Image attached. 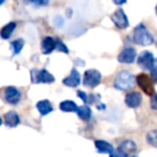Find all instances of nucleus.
Segmentation results:
<instances>
[{"mask_svg":"<svg viewBox=\"0 0 157 157\" xmlns=\"http://www.w3.org/2000/svg\"><path fill=\"white\" fill-rule=\"evenodd\" d=\"M136 78L131 72L127 70H123L116 75L114 80V87L118 90H129L135 86Z\"/></svg>","mask_w":157,"mask_h":157,"instance_id":"nucleus-1","label":"nucleus"},{"mask_svg":"<svg viewBox=\"0 0 157 157\" xmlns=\"http://www.w3.org/2000/svg\"><path fill=\"white\" fill-rule=\"evenodd\" d=\"M133 41L137 44L147 46L154 42V38L143 24H139L133 29Z\"/></svg>","mask_w":157,"mask_h":157,"instance_id":"nucleus-2","label":"nucleus"},{"mask_svg":"<svg viewBox=\"0 0 157 157\" xmlns=\"http://www.w3.org/2000/svg\"><path fill=\"white\" fill-rule=\"evenodd\" d=\"M31 82L33 83H53L55 81V78L53 74H51L48 70L45 69H33L30 71Z\"/></svg>","mask_w":157,"mask_h":157,"instance_id":"nucleus-3","label":"nucleus"},{"mask_svg":"<svg viewBox=\"0 0 157 157\" xmlns=\"http://www.w3.org/2000/svg\"><path fill=\"white\" fill-rule=\"evenodd\" d=\"M136 82L139 87L143 90L144 94L152 97L154 95V85H153L152 78L145 73H139L136 78Z\"/></svg>","mask_w":157,"mask_h":157,"instance_id":"nucleus-4","label":"nucleus"},{"mask_svg":"<svg viewBox=\"0 0 157 157\" xmlns=\"http://www.w3.org/2000/svg\"><path fill=\"white\" fill-rule=\"evenodd\" d=\"M136 151H137V144L132 140H124L121 142L117 150L114 153L117 157H129L135 154Z\"/></svg>","mask_w":157,"mask_h":157,"instance_id":"nucleus-5","label":"nucleus"},{"mask_svg":"<svg viewBox=\"0 0 157 157\" xmlns=\"http://www.w3.org/2000/svg\"><path fill=\"white\" fill-rule=\"evenodd\" d=\"M101 73L98 70L95 69H90L86 70L84 73V78H83V84L87 87L94 88L96 86H98V84L101 82Z\"/></svg>","mask_w":157,"mask_h":157,"instance_id":"nucleus-6","label":"nucleus"},{"mask_svg":"<svg viewBox=\"0 0 157 157\" xmlns=\"http://www.w3.org/2000/svg\"><path fill=\"white\" fill-rule=\"evenodd\" d=\"M21 97H22L21 92L14 86H8L3 90V98L8 103L17 105L21 100Z\"/></svg>","mask_w":157,"mask_h":157,"instance_id":"nucleus-7","label":"nucleus"},{"mask_svg":"<svg viewBox=\"0 0 157 157\" xmlns=\"http://www.w3.org/2000/svg\"><path fill=\"white\" fill-rule=\"evenodd\" d=\"M111 20H112V22L114 23V25L120 29H125L129 26V22H128V18H127V15L122 9L116 10V11L112 14Z\"/></svg>","mask_w":157,"mask_h":157,"instance_id":"nucleus-8","label":"nucleus"},{"mask_svg":"<svg viewBox=\"0 0 157 157\" xmlns=\"http://www.w3.org/2000/svg\"><path fill=\"white\" fill-rule=\"evenodd\" d=\"M154 56L150 51H143L138 57V65L143 69L150 70L154 63Z\"/></svg>","mask_w":157,"mask_h":157,"instance_id":"nucleus-9","label":"nucleus"},{"mask_svg":"<svg viewBox=\"0 0 157 157\" xmlns=\"http://www.w3.org/2000/svg\"><path fill=\"white\" fill-rule=\"evenodd\" d=\"M137 52L133 48H125L118 55L117 60L121 63H132L136 60Z\"/></svg>","mask_w":157,"mask_h":157,"instance_id":"nucleus-10","label":"nucleus"},{"mask_svg":"<svg viewBox=\"0 0 157 157\" xmlns=\"http://www.w3.org/2000/svg\"><path fill=\"white\" fill-rule=\"evenodd\" d=\"M142 102V97L139 92H131L128 93L125 97V103L129 108H138Z\"/></svg>","mask_w":157,"mask_h":157,"instance_id":"nucleus-11","label":"nucleus"},{"mask_svg":"<svg viewBox=\"0 0 157 157\" xmlns=\"http://www.w3.org/2000/svg\"><path fill=\"white\" fill-rule=\"evenodd\" d=\"M80 82H81V76L76 69H72L69 75L63 80V83L69 87H76L80 84Z\"/></svg>","mask_w":157,"mask_h":157,"instance_id":"nucleus-12","label":"nucleus"},{"mask_svg":"<svg viewBox=\"0 0 157 157\" xmlns=\"http://www.w3.org/2000/svg\"><path fill=\"white\" fill-rule=\"evenodd\" d=\"M56 48V41L52 37H45L42 40L41 50L43 54H51Z\"/></svg>","mask_w":157,"mask_h":157,"instance_id":"nucleus-13","label":"nucleus"},{"mask_svg":"<svg viewBox=\"0 0 157 157\" xmlns=\"http://www.w3.org/2000/svg\"><path fill=\"white\" fill-rule=\"evenodd\" d=\"M21 122V118L15 111H9L5 114V123L8 127H16Z\"/></svg>","mask_w":157,"mask_h":157,"instance_id":"nucleus-14","label":"nucleus"},{"mask_svg":"<svg viewBox=\"0 0 157 157\" xmlns=\"http://www.w3.org/2000/svg\"><path fill=\"white\" fill-rule=\"evenodd\" d=\"M95 146H96L97 152L99 153H107V154L110 155L114 153V147L112 146V144H110L107 141H103V140H96Z\"/></svg>","mask_w":157,"mask_h":157,"instance_id":"nucleus-15","label":"nucleus"},{"mask_svg":"<svg viewBox=\"0 0 157 157\" xmlns=\"http://www.w3.org/2000/svg\"><path fill=\"white\" fill-rule=\"evenodd\" d=\"M37 109L41 115H48L53 111V105L48 100H40L37 103Z\"/></svg>","mask_w":157,"mask_h":157,"instance_id":"nucleus-16","label":"nucleus"},{"mask_svg":"<svg viewBox=\"0 0 157 157\" xmlns=\"http://www.w3.org/2000/svg\"><path fill=\"white\" fill-rule=\"evenodd\" d=\"M15 27H16V23H14V22H10V23H8L7 25H5V26L1 28V30H0V36H1V38H2V39H9L12 33H13Z\"/></svg>","mask_w":157,"mask_h":157,"instance_id":"nucleus-17","label":"nucleus"},{"mask_svg":"<svg viewBox=\"0 0 157 157\" xmlns=\"http://www.w3.org/2000/svg\"><path fill=\"white\" fill-rule=\"evenodd\" d=\"M59 109L63 112H67V113H70V112H76L78 109V107L76 105V103L72 100H65L63 102H60L59 105Z\"/></svg>","mask_w":157,"mask_h":157,"instance_id":"nucleus-18","label":"nucleus"},{"mask_svg":"<svg viewBox=\"0 0 157 157\" xmlns=\"http://www.w3.org/2000/svg\"><path fill=\"white\" fill-rule=\"evenodd\" d=\"M76 113H78V116L80 118H82L84 121H87L92 116V110H90V108L88 105H82V107H80L78 109Z\"/></svg>","mask_w":157,"mask_h":157,"instance_id":"nucleus-19","label":"nucleus"},{"mask_svg":"<svg viewBox=\"0 0 157 157\" xmlns=\"http://www.w3.org/2000/svg\"><path fill=\"white\" fill-rule=\"evenodd\" d=\"M24 40L23 39H16L11 42V46L13 48V55H17L21 53V51L24 48Z\"/></svg>","mask_w":157,"mask_h":157,"instance_id":"nucleus-20","label":"nucleus"},{"mask_svg":"<svg viewBox=\"0 0 157 157\" xmlns=\"http://www.w3.org/2000/svg\"><path fill=\"white\" fill-rule=\"evenodd\" d=\"M146 141L152 146L157 148V129L156 130L150 131V132L146 135Z\"/></svg>","mask_w":157,"mask_h":157,"instance_id":"nucleus-21","label":"nucleus"},{"mask_svg":"<svg viewBox=\"0 0 157 157\" xmlns=\"http://www.w3.org/2000/svg\"><path fill=\"white\" fill-rule=\"evenodd\" d=\"M56 41V50H58L59 52H63V53H66V54H69V50H68L67 46L63 44V42L59 39H55Z\"/></svg>","mask_w":157,"mask_h":157,"instance_id":"nucleus-22","label":"nucleus"},{"mask_svg":"<svg viewBox=\"0 0 157 157\" xmlns=\"http://www.w3.org/2000/svg\"><path fill=\"white\" fill-rule=\"evenodd\" d=\"M151 78L153 82L157 83V59H155L154 63L151 68Z\"/></svg>","mask_w":157,"mask_h":157,"instance_id":"nucleus-23","label":"nucleus"},{"mask_svg":"<svg viewBox=\"0 0 157 157\" xmlns=\"http://www.w3.org/2000/svg\"><path fill=\"white\" fill-rule=\"evenodd\" d=\"M76 95H78V98L82 99V100H83V102H87L88 97H87V95H86L85 93L83 92V90H78V93H76Z\"/></svg>","mask_w":157,"mask_h":157,"instance_id":"nucleus-24","label":"nucleus"},{"mask_svg":"<svg viewBox=\"0 0 157 157\" xmlns=\"http://www.w3.org/2000/svg\"><path fill=\"white\" fill-rule=\"evenodd\" d=\"M151 107H152V109L157 110V95L154 94L151 98Z\"/></svg>","mask_w":157,"mask_h":157,"instance_id":"nucleus-25","label":"nucleus"},{"mask_svg":"<svg viewBox=\"0 0 157 157\" xmlns=\"http://www.w3.org/2000/svg\"><path fill=\"white\" fill-rule=\"evenodd\" d=\"M54 23H55V25H56L57 27H61V26H63V20L61 18V16H56V17H55V20H54Z\"/></svg>","mask_w":157,"mask_h":157,"instance_id":"nucleus-26","label":"nucleus"},{"mask_svg":"<svg viewBox=\"0 0 157 157\" xmlns=\"http://www.w3.org/2000/svg\"><path fill=\"white\" fill-rule=\"evenodd\" d=\"M74 63H76V65H78V66H84L85 65V63H84L83 60H82V59H75V60H74Z\"/></svg>","mask_w":157,"mask_h":157,"instance_id":"nucleus-27","label":"nucleus"},{"mask_svg":"<svg viewBox=\"0 0 157 157\" xmlns=\"http://www.w3.org/2000/svg\"><path fill=\"white\" fill-rule=\"evenodd\" d=\"M114 3H115V5L121 6V5H124V3H126V1H125V0H123V1H116V0H114Z\"/></svg>","mask_w":157,"mask_h":157,"instance_id":"nucleus-28","label":"nucleus"},{"mask_svg":"<svg viewBox=\"0 0 157 157\" xmlns=\"http://www.w3.org/2000/svg\"><path fill=\"white\" fill-rule=\"evenodd\" d=\"M2 124V120H1V118H0V125Z\"/></svg>","mask_w":157,"mask_h":157,"instance_id":"nucleus-29","label":"nucleus"},{"mask_svg":"<svg viewBox=\"0 0 157 157\" xmlns=\"http://www.w3.org/2000/svg\"><path fill=\"white\" fill-rule=\"evenodd\" d=\"M3 3V0H1V1H0V5H2Z\"/></svg>","mask_w":157,"mask_h":157,"instance_id":"nucleus-30","label":"nucleus"},{"mask_svg":"<svg viewBox=\"0 0 157 157\" xmlns=\"http://www.w3.org/2000/svg\"><path fill=\"white\" fill-rule=\"evenodd\" d=\"M156 14H157V6H156Z\"/></svg>","mask_w":157,"mask_h":157,"instance_id":"nucleus-31","label":"nucleus"},{"mask_svg":"<svg viewBox=\"0 0 157 157\" xmlns=\"http://www.w3.org/2000/svg\"><path fill=\"white\" fill-rule=\"evenodd\" d=\"M132 157H136V156H132Z\"/></svg>","mask_w":157,"mask_h":157,"instance_id":"nucleus-32","label":"nucleus"}]
</instances>
